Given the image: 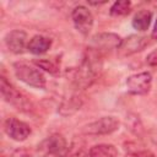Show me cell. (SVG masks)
Returning a JSON list of instances; mask_svg holds the SVG:
<instances>
[{"label":"cell","mask_w":157,"mask_h":157,"mask_svg":"<svg viewBox=\"0 0 157 157\" xmlns=\"http://www.w3.org/2000/svg\"><path fill=\"white\" fill-rule=\"evenodd\" d=\"M99 70H101V61L98 60L96 50L91 49V52L83 58L81 65L74 71L72 82L77 88L81 90L87 88L94 82Z\"/></svg>","instance_id":"cell-1"},{"label":"cell","mask_w":157,"mask_h":157,"mask_svg":"<svg viewBox=\"0 0 157 157\" xmlns=\"http://www.w3.org/2000/svg\"><path fill=\"white\" fill-rule=\"evenodd\" d=\"M152 21V12L150 10H140L132 18V27L140 32L147 31Z\"/></svg>","instance_id":"cell-14"},{"label":"cell","mask_w":157,"mask_h":157,"mask_svg":"<svg viewBox=\"0 0 157 157\" xmlns=\"http://www.w3.org/2000/svg\"><path fill=\"white\" fill-rule=\"evenodd\" d=\"M71 17L75 25V28L83 36H88V33L91 32L92 27H93V16L92 12L82 5L76 6L72 12H71Z\"/></svg>","instance_id":"cell-8"},{"label":"cell","mask_w":157,"mask_h":157,"mask_svg":"<svg viewBox=\"0 0 157 157\" xmlns=\"http://www.w3.org/2000/svg\"><path fill=\"white\" fill-rule=\"evenodd\" d=\"M119 129V121L114 117H103L98 120L88 123L82 128L86 135H108Z\"/></svg>","instance_id":"cell-5"},{"label":"cell","mask_w":157,"mask_h":157,"mask_svg":"<svg viewBox=\"0 0 157 157\" xmlns=\"http://www.w3.org/2000/svg\"><path fill=\"white\" fill-rule=\"evenodd\" d=\"M121 38L115 34V33H98L94 34L91 38V49L93 50H110V49H118L120 43H121Z\"/></svg>","instance_id":"cell-10"},{"label":"cell","mask_w":157,"mask_h":157,"mask_svg":"<svg viewBox=\"0 0 157 157\" xmlns=\"http://www.w3.org/2000/svg\"><path fill=\"white\" fill-rule=\"evenodd\" d=\"M130 9H131V2L129 0H120V1H115L112 5L109 12L112 16H124L130 12Z\"/></svg>","instance_id":"cell-16"},{"label":"cell","mask_w":157,"mask_h":157,"mask_svg":"<svg viewBox=\"0 0 157 157\" xmlns=\"http://www.w3.org/2000/svg\"><path fill=\"white\" fill-rule=\"evenodd\" d=\"M81 105H82V99L78 96L74 94L63 101V103L59 108V112L61 115H71L75 112H77L81 108Z\"/></svg>","instance_id":"cell-15"},{"label":"cell","mask_w":157,"mask_h":157,"mask_svg":"<svg viewBox=\"0 0 157 157\" xmlns=\"http://www.w3.org/2000/svg\"><path fill=\"white\" fill-rule=\"evenodd\" d=\"M151 37L153 39H157V20H156V23H155V27L152 29V33H151Z\"/></svg>","instance_id":"cell-21"},{"label":"cell","mask_w":157,"mask_h":157,"mask_svg":"<svg viewBox=\"0 0 157 157\" xmlns=\"http://www.w3.org/2000/svg\"><path fill=\"white\" fill-rule=\"evenodd\" d=\"M125 157H156L153 152H151L150 150H140V151H134L128 153Z\"/></svg>","instance_id":"cell-18"},{"label":"cell","mask_w":157,"mask_h":157,"mask_svg":"<svg viewBox=\"0 0 157 157\" xmlns=\"http://www.w3.org/2000/svg\"><path fill=\"white\" fill-rule=\"evenodd\" d=\"M6 48L13 54H22L26 49L27 33L22 29H13L6 33L4 38Z\"/></svg>","instance_id":"cell-11"},{"label":"cell","mask_w":157,"mask_h":157,"mask_svg":"<svg viewBox=\"0 0 157 157\" xmlns=\"http://www.w3.org/2000/svg\"><path fill=\"white\" fill-rule=\"evenodd\" d=\"M10 157H32L29 151L26 148H17L13 152H11Z\"/></svg>","instance_id":"cell-19"},{"label":"cell","mask_w":157,"mask_h":157,"mask_svg":"<svg viewBox=\"0 0 157 157\" xmlns=\"http://www.w3.org/2000/svg\"><path fill=\"white\" fill-rule=\"evenodd\" d=\"M151 86H152V75L148 71L134 74L129 76L126 80V87L129 93L135 96H142L148 93Z\"/></svg>","instance_id":"cell-6"},{"label":"cell","mask_w":157,"mask_h":157,"mask_svg":"<svg viewBox=\"0 0 157 157\" xmlns=\"http://www.w3.org/2000/svg\"><path fill=\"white\" fill-rule=\"evenodd\" d=\"M37 152L40 157L55 156V157H67L69 146L65 137L60 134H53L44 139L37 147Z\"/></svg>","instance_id":"cell-2"},{"label":"cell","mask_w":157,"mask_h":157,"mask_svg":"<svg viewBox=\"0 0 157 157\" xmlns=\"http://www.w3.org/2000/svg\"><path fill=\"white\" fill-rule=\"evenodd\" d=\"M13 71L18 80L25 82L28 86L36 87V88H44L47 80L40 70L37 67L27 64V63H15L13 64Z\"/></svg>","instance_id":"cell-4"},{"label":"cell","mask_w":157,"mask_h":157,"mask_svg":"<svg viewBox=\"0 0 157 157\" xmlns=\"http://www.w3.org/2000/svg\"><path fill=\"white\" fill-rule=\"evenodd\" d=\"M34 64H36L37 66H39L40 69L45 70V71L49 72V74L55 75V74L59 72V66H58V64H56L55 61H53L52 59H40V60H36Z\"/></svg>","instance_id":"cell-17"},{"label":"cell","mask_w":157,"mask_h":157,"mask_svg":"<svg viewBox=\"0 0 157 157\" xmlns=\"http://www.w3.org/2000/svg\"><path fill=\"white\" fill-rule=\"evenodd\" d=\"M4 129L7 136H10L15 141H25L31 135V131H32L28 124L16 118L6 119L4 124Z\"/></svg>","instance_id":"cell-9"},{"label":"cell","mask_w":157,"mask_h":157,"mask_svg":"<svg viewBox=\"0 0 157 157\" xmlns=\"http://www.w3.org/2000/svg\"><path fill=\"white\" fill-rule=\"evenodd\" d=\"M90 157H117L118 150L112 144H98L90 148Z\"/></svg>","instance_id":"cell-13"},{"label":"cell","mask_w":157,"mask_h":157,"mask_svg":"<svg viewBox=\"0 0 157 157\" xmlns=\"http://www.w3.org/2000/svg\"><path fill=\"white\" fill-rule=\"evenodd\" d=\"M0 91H1L2 98L7 103L13 105L16 109L21 112L32 110V102L17 88H15L4 76H1V80H0Z\"/></svg>","instance_id":"cell-3"},{"label":"cell","mask_w":157,"mask_h":157,"mask_svg":"<svg viewBox=\"0 0 157 157\" xmlns=\"http://www.w3.org/2000/svg\"><path fill=\"white\" fill-rule=\"evenodd\" d=\"M146 63L150 66H157V50H153L150 53V55L146 58Z\"/></svg>","instance_id":"cell-20"},{"label":"cell","mask_w":157,"mask_h":157,"mask_svg":"<svg viewBox=\"0 0 157 157\" xmlns=\"http://www.w3.org/2000/svg\"><path fill=\"white\" fill-rule=\"evenodd\" d=\"M52 47V39L40 34L34 36L32 39H29L28 44H27V49L36 55H40L47 53Z\"/></svg>","instance_id":"cell-12"},{"label":"cell","mask_w":157,"mask_h":157,"mask_svg":"<svg viewBox=\"0 0 157 157\" xmlns=\"http://www.w3.org/2000/svg\"><path fill=\"white\" fill-rule=\"evenodd\" d=\"M147 45H148L147 37L140 36V34H131L121 40V43L118 48V54L121 58L130 56L132 54H136V53L144 50Z\"/></svg>","instance_id":"cell-7"}]
</instances>
